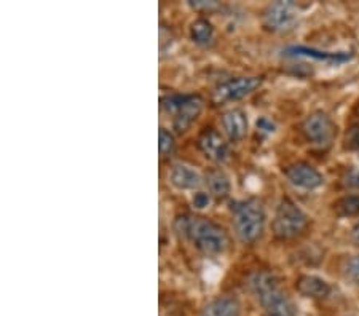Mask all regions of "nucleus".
<instances>
[{
  "mask_svg": "<svg viewBox=\"0 0 359 316\" xmlns=\"http://www.w3.org/2000/svg\"><path fill=\"white\" fill-rule=\"evenodd\" d=\"M264 22L273 32H289L299 22V10L292 2H275L265 10Z\"/></svg>",
  "mask_w": 359,
  "mask_h": 316,
  "instance_id": "8",
  "label": "nucleus"
},
{
  "mask_svg": "<svg viewBox=\"0 0 359 316\" xmlns=\"http://www.w3.org/2000/svg\"><path fill=\"white\" fill-rule=\"evenodd\" d=\"M265 209L259 200H245L233 208V226L236 237L243 243L251 245L262 237L265 228Z\"/></svg>",
  "mask_w": 359,
  "mask_h": 316,
  "instance_id": "3",
  "label": "nucleus"
},
{
  "mask_svg": "<svg viewBox=\"0 0 359 316\" xmlns=\"http://www.w3.org/2000/svg\"><path fill=\"white\" fill-rule=\"evenodd\" d=\"M287 181L302 191H316L324 184V177L315 166L305 162L289 165L285 170Z\"/></svg>",
  "mask_w": 359,
  "mask_h": 316,
  "instance_id": "9",
  "label": "nucleus"
},
{
  "mask_svg": "<svg viewBox=\"0 0 359 316\" xmlns=\"http://www.w3.org/2000/svg\"><path fill=\"white\" fill-rule=\"evenodd\" d=\"M345 149L348 151H358L359 149V123L350 126L345 135Z\"/></svg>",
  "mask_w": 359,
  "mask_h": 316,
  "instance_id": "21",
  "label": "nucleus"
},
{
  "mask_svg": "<svg viewBox=\"0 0 359 316\" xmlns=\"http://www.w3.org/2000/svg\"><path fill=\"white\" fill-rule=\"evenodd\" d=\"M273 128H275L273 123L269 122L267 118H260L257 122V130L265 131V133H273Z\"/></svg>",
  "mask_w": 359,
  "mask_h": 316,
  "instance_id": "24",
  "label": "nucleus"
},
{
  "mask_svg": "<svg viewBox=\"0 0 359 316\" xmlns=\"http://www.w3.org/2000/svg\"><path fill=\"white\" fill-rule=\"evenodd\" d=\"M334 211L339 217H359V195H346L334 203Z\"/></svg>",
  "mask_w": 359,
  "mask_h": 316,
  "instance_id": "17",
  "label": "nucleus"
},
{
  "mask_svg": "<svg viewBox=\"0 0 359 316\" xmlns=\"http://www.w3.org/2000/svg\"><path fill=\"white\" fill-rule=\"evenodd\" d=\"M302 133L309 142L320 147H326L331 146V142L335 139L337 125L334 123V120L326 112L316 111L304 120Z\"/></svg>",
  "mask_w": 359,
  "mask_h": 316,
  "instance_id": "6",
  "label": "nucleus"
},
{
  "mask_svg": "<svg viewBox=\"0 0 359 316\" xmlns=\"http://www.w3.org/2000/svg\"><path fill=\"white\" fill-rule=\"evenodd\" d=\"M176 230L206 256H221L227 249L229 240L224 228L205 217L179 216L176 219Z\"/></svg>",
  "mask_w": 359,
  "mask_h": 316,
  "instance_id": "1",
  "label": "nucleus"
},
{
  "mask_svg": "<svg viewBox=\"0 0 359 316\" xmlns=\"http://www.w3.org/2000/svg\"><path fill=\"white\" fill-rule=\"evenodd\" d=\"M262 77H236L224 82L214 90L212 101L217 106L227 104V102L240 101L243 97L252 95L260 85H262Z\"/></svg>",
  "mask_w": 359,
  "mask_h": 316,
  "instance_id": "7",
  "label": "nucleus"
},
{
  "mask_svg": "<svg viewBox=\"0 0 359 316\" xmlns=\"http://www.w3.org/2000/svg\"><path fill=\"white\" fill-rule=\"evenodd\" d=\"M208 186H210V192L217 198L227 197L231 188L229 177L222 171H211L208 174Z\"/></svg>",
  "mask_w": 359,
  "mask_h": 316,
  "instance_id": "16",
  "label": "nucleus"
},
{
  "mask_svg": "<svg viewBox=\"0 0 359 316\" xmlns=\"http://www.w3.org/2000/svg\"><path fill=\"white\" fill-rule=\"evenodd\" d=\"M158 137H160V142H158V149H160V155L161 157H168L172 151H175V136H172L170 131L161 128L160 133H158Z\"/></svg>",
  "mask_w": 359,
  "mask_h": 316,
  "instance_id": "20",
  "label": "nucleus"
},
{
  "mask_svg": "<svg viewBox=\"0 0 359 316\" xmlns=\"http://www.w3.org/2000/svg\"><path fill=\"white\" fill-rule=\"evenodd\" d=\"M161 106L168 114L175 115V128L179 133H184L200 117L203 111V99L200 96L171 95L161 99Z\"/></svg>",
  "mask_w": 359,
  "mask_h": 316,
  "instance_id": "5",
  "label": "nucleus"
},
{
  "mask_svg": "<svg viewBox=\"0 0 359 316\" xmlns=\"http://www.w3.org/2000/svg\"><path fill=\"white\" fill-rule=\"evenodd\" d=\"M341 270H344V275L346 280L351 281L353 284L359 286V254L345 259Z\"/></svg>",
  "mask_w": 359,
  "mask_h": 316,
  "instance_id": "19",
  "label": "nucleus"
},
{
  "mask_svg": "<svg viewBox=\"0 0 359 316\" xmlns=\"http://www.w3.org/2000/svg\"><path fill=\"white\" fill-rule=\"evenodd\" d=\"M200 316H241V303L231 296L217 297L205 305Z\"/></svg>",
  "mask_w": 359,
  "mask_h": 316,
  "instance_id": "14",
  "label": "nucleus"
},
{
  "mask_svg": "<svg viewBox=\"0 0 359 316\" xmlns=\"http://www.w3.org/2000/svg\"><path fill=\"white\" fill-rule=\"evenodd\" d=\"M310 224V217L291 198H283L276 206L271 230L278 240H291L302 235Z\"/></svg>",
  "mask_w": 359,
  "mask_h": 316,
  "instance_id": "4",
  "label": "nucleus"
},
{
  "mask_svg": "<svg viewBox=\"0 0 359 316\" xmlns=\"http://www.w3.org/2000/svg\"><path fill=\"white\" fill-rule=\"evenodd\" d=\"M295 287H297L300 296L315 298V301L327 298L332 292V286L316 275H302V277H299Z\"/></svg>",
  "mask_w": 359,
  "mask_h": 316,
  "instance_id": "11",
  "label": "nucleus"
},
{
  "mask_svg": "<svg viewBox=\"0 0 359 316\" xmlns=\"http://www.w3.org/2000/svg\"><path fill=\"white\" fill-rule=\"evenodd\" d=\"M198 147L206 158L222 163L229 158V144L216 130L206 128L198 137Z\"/></svg>",
  "mask_w": 359,
  "mask_h": 316,
  "instance_id": "10",
  "label": "nucleus"
},
{
  "mask_svg": "<svg viewBox=\"0 0 359 316\" xmlns=\"http://www.w3.org/2000/svg\"><path fill=\"white\" fill-rule=\"evenodd\" d=\"M249 284L264 316H295L294 303L275 275L257 272L252 275Z\"/></svg>",
  "mask_w": 359,
  "mask_h": 316,
  "instance_id": "2",
  "label": "nucleus"
},
{
  "mask_svg": "<svg viewBox=\"0 0 359 316\" xmlns=\"http://www.w3.org/2000/svg\"><path fill=\"white\" fill-rule=\"evenodd\" d=\"M211 203V195L206 192H196L192 198V205L195 209H205Z\"/></svg>",
  "mask_w": 359,
  "mask_h": 316,
  "instance_id": "22",
  "label": "nucleus"
},
{
  "mask_svg": "<svg viewBox=\"0 0 359 316\" xmlns=\"http://www.w3.org/2000/svg\"><path fill=\"white\" fill-rule=\"evenodd\" d=\"M222 128L230 141H241L248 133V115L240 109L227 111L222 115Z\"/></svg>",
  "mask_w": 359,
  "mask_h": 316,
  "instance_id": "13",
  "label": "nucleus"
},
{
  "mask_svg": "<svg viewBox=\"0 0 359 316\" xmlns=\"http://www.w3.org/2000/svg\"><path fill=\"white\" fill-rule=\"evenodd\" d=\"M170 181L177 191H195L201 186V174L189 165H175L170 172Z\"/></svg>",
  "mask_w": 359,
  "mask_h": 316,
  "instance_id": "12",
  "label": "nucleus"
},
{
  "mask_svg": "<svg viewBox=\"0 0 359 316\" xmlns=\"http://www.w3.org/2000/svg\"><path fill=\"white\" fill-rule=\"evenodd\" d=\"M345 186L351 188H359V170H353L346 174Z\"/></svg>",
  "mask_w": 359,
  "mask_h": 316,
  "instance_id": "23",
  "label": "nucleus"
},
{
  "mask_svg": "<svg viewBox=\"0 0 359 316\" xmlns=\"http://www.w3.org/2000/svg\"><path fill=\"white\" fill-rule=\"evenodd\" d=\"M351 238H353V241H355V243L359 246V222L356 224L355 227L351 228Z\"/></svg>",
  "mask_w": 359,
  "mask_h": 316,
  "instance_id": "25",
  "label": "nucleus"
},
{
  "mask_svg": "<svg viewBox=\"0 0 359 316\" xmlns=\"http://www.w3.org/2000/svg\"><path fill=\"white\" fill-rule=\"evenodd\" d=\"M190 37L195 43L208 45L214 37V27L208 20H196L190 26Z\"/></svg>",
  "mask_w": 359,
  "mask_h": 316,
  "instance_id": "18",
  "label": "nucleus"
},
{
  "mask_svg": "<svg viewBox=\"0 0 359 316\" xmlns=\"http://www.w3.org/2000/svg\"><path fill=\"white\" fill-rule=\"evenodd\" d=\"M287 55L292 56H306L313 57L318 61H327V62H345L348 61L351 55L344 53V51H339V53H334V51H320L315 48H305V47H292L286 50Z\"/></svg>",
  "mask_w": 359,
  "mask_h": 316,
  "instance_id": "15",
  "label": "nucleus"
}]
</instances>
